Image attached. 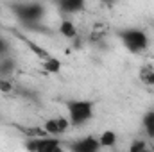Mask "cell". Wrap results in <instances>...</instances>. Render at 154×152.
Returning <instances> with one entry per match:
<instances>
[{
	"instance_id": "6da1fadb",
	"label": "cell",
	"mask_w": 154,
	"mask_h": 152,
	"mask_svg": "<svg viewBox=\"0 0 154 152\" xmlns=\"http://www.w3.org/2000/svg\"><path fill=\"white\" fill-rule=\"evenodd\" d=\"M9 9L25 27L39 25L47 13V7L41 2H14L9 4Z\"/></svg>"
},
{
	"instance_id": "7a4b0ae2",
	"label": "cell",
	"mask_w": 154,
	"mask_h": 152,
	"mask_svg": "<svg viewBox=\"0 0 154 152\" xmlns=\"http://www.w3.org/2000/svg\"><path fill=\"white\" fill-rule=\"evenodd\" d=\"M72 127H82L95 116V102L90 99H70L65 102Z\"/></svg>"
},
{
	"instance_id": "3957f363",
	"label": "cell",
	"mask_w": 154,
	"mask_h": 152,
	"mask_svg": "<svg viewBox=\"0 0 154 152\" xmlns=\"http://www.w3.org/2000/svg\"><path fill=\"white\" fill-rule=\"evenodd\" d=\"M116 36L131 54H143L149 48V36L140 27H124L116 31Z\"/></svg>"
},
{
	"instance_id": "277c9868",
	"label": "cell",
	"mask_w": 154,
	"mask_h": 152,
	"mask_svg": "<svg viewBox=\"0 0 154 152\" xmlns=\"http://www.w3.org/2000/svg\"><path fill=\"white\" fill-rule=\"evenodd\" d=\"M25 149L32 152H59L63 150V143L57 136L45 134V136H29L25 140Z\"/></svg>"
},
{
	"instance_id": "5b68a950",
	"label": "cell",
	"mask_w": 154,
	"mask_h": 152,
	"mask_svg": "<svg viewBox=\"0 0 154 152\" xmlns=\"http://www.w3.org/2000/svg\"><path fill=\"white\" fill-rule=\"evenodd\" d=\"M70 120L68 116H54V118H48L45 123H43V129L47 134H52V136H61L65 134L68 129H70Z\"/></svg>"
},
{
	"instance_id": "8992f818",
	"label": "cell",
	"mask_w": 154,
	"mask_h": 152,
	"mask_svg": "<svg viewBox=\"0 0 154 152\" xmlns=\"http://www.w3.org/2000/svg\"><path fill=\"white\" fill-rule=\"evenodd\" d=\"M68 147H70V150H74V152H97V150H100L99 136H84V138L74 141V143H70Z\"/></svg>"
},
{
	"instance_id": "52a82bcc",
	"label": "cell",
	"mask_w": 154,
	"mask_h": 152,
	"mask_svg": "<svg viewBox=\"0 0 154 152\" xmlns=\"http://www.w3.org/2000/svg\"><path fill=\"white\" fill-rule=\"evenodd\" d=\"M54 4L63 14H77L86 7V0H54Z\"/></svg>"
},
{
	"instance_id": "ba28073f",
	"label": "cell",
	"mask_w": 154,
	"mask_h": 152,
	"mask_svg": "<svg viewBox=\"0 0 154 152\" xmlns=\"http://www.w3.org/2000/svg\"><path fill=\"white\" fill-rule=\"evenodd\" d=\"M16 72V59L11 54L0 57V79H11Z\"/></svg>"
},
{
	"instance_id": "9c48e42d",
	"label": "cell",
	"mask_w": 154,
	"mask_h": 152,
	"mask_svg": "<svg viewBox=\"0 0 154 152\" xmlns=\"http://www.w3.org/2000/svg\"><path fill=\"white\" fill-rule=\"evenodd\" d=\"M116 140H118V136H116V132L113 131V129H106V131H102L100 136H99L100 149H113V147L116 145Z\"/></svg>"
},
{
	"instance_id": "30bf717a",
	"label": "cell",
	"mask_w": 154,
	"mask_h": 152,
	"mask_svg": "<svg viewBox=\"0 0 154 152\" xmlns=\"http://www.w3.org/2000/svg\"><path fill=\"white\" fill-rule=\"evenodd\" d=\"M142 127H143V132L149 140H154V109L145 111L142 116Z\"/></svg>"
},
{
	"instance_id": "8fae6325",
	"label": "cell",
	"mask_w": 154,
	"mask_h": 152,
	"mask_svg": "<svg viewBox=\"0 0 154 152\" xmlns=\"http://www.w3.org/2000/svg\"><path fill=\"white\" fill-rule=\"evenodd\" d=\"M41 66H43V70L45 72H48V74H59V70H61V61L56 57V56H48L47 59H41Z\"/></svg>"
},
{
	"instance_id": "7c38bea8",
	"label": "cell",
	"mask_w": 154,
	"mask_h": 152,
	"mask_svg": "<svg viewBox=\"0 0 154 152\" xmlns=\"http://www.w3.org/2000/svg\"><path fill=\"white\" fill-rule=\"evenodd\" d=\"M59 32L61 36L66 39H75L77 38V29H75V23L72 20H63L59 23Z\"/></svg>"
},
{
	"instance_id": "4fadbf2b",
	"label": "cell",
	"mask_w": 154,
	"mask_h": 152,
	"mask_svg": "<svg viewBox=\"0 0 154 152\" xmlns=\"http://www.w3.org/2000/svg\"><path fill=\"white\" fill-rule=\"evenodd\" d=\"M138 77L140 81L145 84V86H154V68L149 66V65H143L138 72Z\"/></svg>"
},
{
	"instance_id": "5bb4252c",
	"label": "cell",
	"mask_w": 154,
	"mask_h": 152,
	"mask_svg": "<svg viewBox=\"0 0 154 152\" xmlns=\"http://www.w3.org/2000/svg\"><path fill=\"white\" fill-rule=\"evenodd\" d=\"M147 149H149V143H147L145 140H136V141H133L131 147H129L131 152H142V150H147Z\"/></svg>"
},
{
	"instance_id": "9a60e30c",
	"label": "cell",
	"mask_w": 154,
	"mask_h": 152,
	"mask_svg": "<svg viewBox=\"0 0 154 152\" xmlns=\"http://www.w3.org/2000/svg\"><path fill=\"white\" fill-rule=\"evenodd\" d=\"M11 90H13L11 79H0V91H2V93H9Z\"/></svg>"
},
{
	"instance_id": "2e32d148",
	"label": "cell",
	"mask_w": 154,
	"mask_h": 152,
	"mask_svg": "<svg viewBox=\"0 0 154 152\" xmlns=\"http://www.w3.org/2000/svg\"><path fill=\"white\" fill-rule=\"evenodd\" d=\"M5 54H9V43L0 36V57L5 56Z\"/></svg>"
},
{
	"instance_id": "e0dca14e",
	"label": "cell",
	"mask_w": 154,
	"mask_h": 152,
	"mask_svg": "<svg viewBox=\"0 0 154 152\" xmlns=\"http://www.w3.org/2000/svg\"><path fill=\"white\" fill-rule=\"evenodd\" d=\"M100 2H104V4H113L115 0H100Z\"/></svg>"
}]
</instances>
